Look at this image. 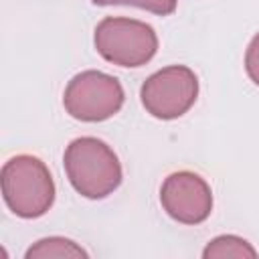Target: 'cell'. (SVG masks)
Wrapping results in <instances>:
<instances>
[{
  "label": "cell",
  "mask_w": 259,
  "mask_h": 259,
  "mask_svg": "<svg viewBox=\"0 0 259 259\" xmlns=\"http://www.w3.org/2000/svg\"><path fill=\"white\" fill-rule=\"evenodd\" d=\"M0 182L6 206L20 219H38L47 214L57 196L49 166L32 154H18L6 160Z\"/></svg>",
  "instance_id": "7a4b0ae2"
},
{
  "label": "cell",
  "mask_w": 259,
  "mask_h": 259,
  "mask_svg": "<svg viewBox=\"0 0 259 259\" xmlns=\"http://www.w3.org/2000/svg\"><path fill=\"white\" fill-rule=\"evenodd\" d=\"M245 71L249 79L259 87V32L249 40L245 51Z\"/></svg>",
  "instance_id": "30bf717a"
},
{
  "label": "cell",
  "mask_w": 259,
  "mask_h": 259,
  "mask_svg": "<svg viewBox=\"0 0 259 259\" xmlns=\"http://www.w3.org/2000/svg\"><path fill=\"white\" fill-rule=\"evenodd\" d=\"M140 99L152 117L178 119L198 99V77L186 65H168L144 81Z\"/></svg>",
  "instance_id": "5b68a950"
},
{
  "label": "cell",
  "mask_w": 259,
  "mask_h": 259,
  "mask_svg": "<svg viewBox=\"0 0 259 259\" xmlns=\"http://www.w3.org/2000/svg\"><path fill=\"white\" fill-rule=\"evenodd\" d=\"M125 101V93L117 77L103 71L87 69L71 77L63 93L65 111L85 123H97L113 117Z\"/></svg>",
  "instance_id": "277c9868"
},
{
  "label": "cell",
  "mask_w": 259,
  "mask_h": 259,
  "mask_svg": "<svg viewBox=\"0 0 259 259\" xmlns=\"http://www.w3.org/2000/svg\"><path fill=\"white\" fill-rule=\"evenodd\" d=\"M257 249L239 235H219L202 249V259H257Z\"/></svg>",
  "instance_id": "ba28073f"
},
{
  "label": "cell",
  "mask_w": 259,
  "mask_h": 259,
  "mask_svg": "<svg viewBox=\"0 0 259 259\" xmlns=\"http://www.w3.org/2000/svg\"><path fill=\"white\" fill-rule=\"evenodd\" d=\"M63 166L71 186L89 200L109 196L123 180L121 162L113 148L93 136L71 140L63 154Z\"/></svg>",
  "instance_id": "6da1fadb"
},
{
  "label": "cell",
  "mask_w": 259,
  "mask_h": 259,
  "mask_svg": "<svg viewBox=\"0 0 259 259\" xmlns=\"http://www.w3.org/2000/svg\"><path fill=\"white\" fill-rule=\"evenodd\" d=\"M89 253L73 239L67 237H42L34 241L26 253L24 259H87Z\"/></svg>",
  "instance_id": "52a82bcc"
},
{
  "label": "cell",
  "mask_w": 259,
  "mask_h": 259,
  "mask_svg": "<svg viewBox=\"0 0 259 259\" xmlns=\"http://www.w3.org/2000/svg\"><path fill=\"white\" fill-rule=\"evenodd\" d=\"M95 51L111 65L136 69L158 53V34L144 20L127 16H105L93 30Z\"/></svg>",
  "instance_id": "3957f363"
},
{
  "label": "cell",
  "mask_w": 259,
  "mask_h": 259,
  "mask_svg": "<svg viewBox=\"0 0 259 259\" xmlns=\"http://www.w3.org/2000/svg\"><path fill=\"white\" fill-rule=\"evenodd\" d=\"M160 204L176 223L200 225L212 212V190L200 174L178 170L164 178L160 186Z\"/></svg>",
  "instance_id": "8992f818"
},
{
  "label": "cell",
  "mask_w": 259,
  "mask_h": 259,
  "mask_svg": "<svg viewBox=\"0 0 259 259\" xmlns=\"http://www.w3.org/2000/svg\"><path fill=\"white\" fill-rule=\"evenodd\" d=\"M91 2L95 6H136L158 16H170L178 6V0H91Z\"/></svg>",
  "instance_id": "9c48e42d"
}]
</instances>
